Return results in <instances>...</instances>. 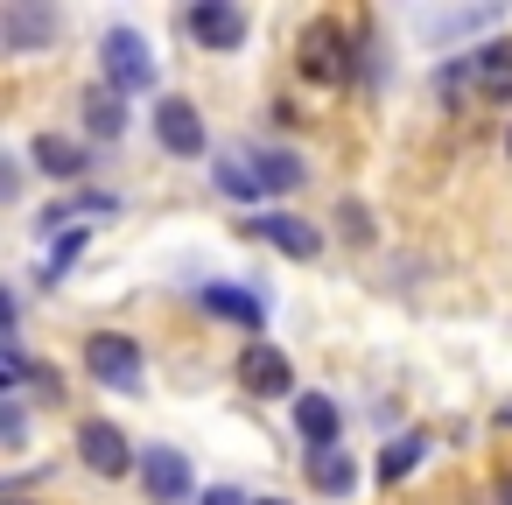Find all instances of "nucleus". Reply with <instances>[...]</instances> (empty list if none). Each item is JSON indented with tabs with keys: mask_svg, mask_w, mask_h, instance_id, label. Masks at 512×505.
I'll return each mask as SVG.
<instances>
[{
	"mask_svg": "<svg viewBox=\"0 0 512 505\" xmlns=\"http://www.w3.org/2000/svg\"><path fill=\"white\" fill-rule=\"evenodd\" d=\"M295 435H302L309 449H337V435H344L337 400H330V393H302V400H295Z\"/></svg>",
	"mask_w": 512,
	"mask_h": 505,
	"instance_id": "obj_13",
	"label": "nucleus"
},
{
	"mask_svg": "<svg viewBox=\"0 0 512 505\" xmlns=\"http://www.w3.org/2000/svg\"><path fill=\"white\" fill-rule=\"evenodd\" d=\"M85 134H92V141H120V134H127V99H120L106 78L85 92Z\"/></svg>",
	"mask_w": 512,
	"mask_h": 505,
	"instance_id": "obj_16",
	"label": "nucleus"
},
{
	"mask_svg": "<svg viewBox=\"0 0 512 505\" xmlns=\"http://www.w3.org/2000/svg\"><path fill=\"white\" fill-rule=\"evenodd\" d=\"M99 64H106V85L127 99V92H155V57H148V36L141 29H106L99 36Z\"/></svg>",
	"mask_w": 512,
	"mask_h": 505,
	"instance_id": "obj_4",
	"label": "nucleus"
},
{
	"mask_svg": "<svg viewBox=\"0 0 512 505\" xmlns=\"http://www.w3.org/2000/svg\"><path fill=\"white\" fill-rule=\"evenodd\" d=\"M15 190H22V162L0 155V197H15Z\"/></svg>",
	"mask_w": 512,
	"mask_h": 505,
	"instance_id": "obj_28",
	"label": "nucleus"
},
{
	"mask_svg": "<svg viewBox=\"0 0 512 505\" xmlns=\"http://www.w3.org/2000/svg\"><path fill=\"white\" fill-rule=\"evenodd\" d=\"M155 141H162L169 155H183V162H197V155L211 148V134H204V113H197L190 99H162V106H155Z\"/></svg>",
	"mask_w": 512,
	"mask_h": 505,
	"instance_id": "obj_8",
	"label": "nucleus"
},
{
	"mask_svg": "<svg viewBox=\"0 0 512 505\" xmlns=\"http://www.w3.org/2000/svg\"><path fill=\"white\" fill-rule=\"evenodd\" d=\"M463 92H477V64H470V57H449V64L435 71V99L456 113V106H463Z\"/></svg>",
	"mask_w": 512,
	"mask_h": 505,
	"instance_id": "obj_22",
	"label": "nucleus"
},
{
	"mask_svg": "<svg viewBox=\"0 0 512 505\" xmlns=\"http://www.w3.org/2000/svg\"><path fill=\"white\" fill-rule=\"evenodd\" d=\"M43 43H57V15L50 8H29V0L0 8V50H8V57H29Z\"/></svg>",
	"mask_w": 512,
	"mask_h": 505,
	"instance_id": "obj_10",
	"label": "nucleus"
},
{
	"mask_svg": "<svg viewBox=\"0 0 512 505\" xmlns=\"http://www.w3.org/2000/svg\"><path fill=\"white\" fill-rule=\"evenodd\" d=\"M29 162H36L50 183H78V176L92 169L85 141H71V134H36V141H29Z\"/></svg>",
	"mask_w": 512,
	"mask_h": 505,
	"instance_id": "obj_11",
	"label": "nucleus"
},
{
	"mask_svg": "<svg viewBox=\"0 0 512 505\" xmlns=\"http://www.w3.org/2000/svg\"><path fill=\"white\" fill-rule=\"evenodd\" d=\"M113 211H120V197H106V190H78V197H64V204H50V211H43L36 225H43V232H57V225L71 232L78 218H113Z\"/></svg>",
	"mask_w": 512,
	"mask_h": 505,
	"instance_id": "obj_19",
	"label": "nucleus"
},
{
	"mask_svg": "<svg viewBox=\"0 0 512 505\" xmlns=\"http://www.w3.org/2000/svg\"><path fill=\"white\" fill-rule=\"evenodd\" d=\"M141 484H148L155 505H183L190 498V456L169 449V442H148L141 449Z\"/></svg>",
	"mask_w": 512,
	"mask_h": 505,
	"instance_id": "obj_9",
	"label": "nucleus"
},
{
	"mask_svg": "<svg viewBox=\"0 0 512 505\" xmlns=\"http://www.w3.org/2000/svg\"><path fill=\"white\" fill-rule=\"evenodd\" d=\"M29 386H36V400H50V407L64 400V372H57V365H36V372H29Z\"/></svg>",
	"mask_w": 512,
	"mask_h": 505,
	"instance_id": "obj_26",
	"label": "nucleus"
},
{
	"mask_svg": "<svg viewBox=\"0 0 512 505\" xmlns=\"http://www.w3.org/2000/svg\"><path fill=\"white\" fill-rule=\"evenodd\" d=\"M71 449H78V463H85L92 477H127V470H141V449H134L106 414H85L78 435H71Z\"/></svg>",
	"mask_w": 512,
	"mask_h": 505,
	"instance_id": "obj_5",
	"label": "nucleus"
},
{
	"mask_svg": "<svg viewBox=\"0 0 512 505\" xmlns=\"http://www.w3.org/2000/svg\"><path fill=\"white\" fill-rule=\"evenodd\" d=\"M197 505H260V498H246V491H239V484H211V491H204V498H197Z\"/></svg>",
	"mask_w": 512,
	"mask_h": 505,
	"instance_id": "obj_27",
	"label": "nucleus"
},
{
	"mask_svg": "<svg viewBox=\"0 0 512 505\" xmlns=\"http://www.w3.org/2000/svg\"><path fill=\"white\" fill-rule=\"evenodd\" d=\"M0 442H8V456L29 442V414H22V400L8 393V400H0Z\"/></svg>",
	"mask_w": 512,
	"mask_h": 505,
	"instance_id": "obj_24",
	"label": "nucleus"
},
{
	"mask_svg": "<svg viewBox=\"0 0 512 505\" xmlns=\"http://www.w3.org/2000/svg\"><path fill=\"white\" fill-rule=\"evenodd\" d=\"M211 183H218L225 197H239V204H253V197H267V190H260V169H253V162H232V155H218V169H211Z\"/></svg>",
	"mask_w": 512,
	"mask_h": 505,
	"instance_id": "obj_21",
	"label": "nucleus"
},
{
	"mask_svg": "<svg viewBox=\"0 0 512 505\" xmlns=\"http://www.w3.org/2000/svg\"><path fill=\"white\" fill-rule=\"evenodd\" d=\"M302 470H309V484H316L323 498H351V491H358V463H351L344 442H337V449H309Z\"/></svg>",
	"mask_w": 512,
	"mask_h": 505,
	"instance_id": "obj_14",
	"label": "nucleus"
},
{
	"mask_svg": "<svg viewBox=\"0 0 512 505\" xmlns=\"http://www.w3.org/2000/svg\"><path fill=\"white\" fill-rule=\"evenodd\" d=\"M428 449H435V442H428L421 428H407V435H393V442L379 449V484H386V491H393V484H407V477L421 470V456H428Z\"/></svg>",
	"mask_w": 512,
	"mask_h": 505,
	"instance_id": "obj_17",
	"label": "nucleus"
},
{
	"mask_svg": "<svg viewBox=\"0 0 512 505\" xmlns=\"http://www.w3.org/2000/svg\"><path fill=\"white\" fill-rule=\"evenodd\" d=\"M204 309H211V316H225V323H239L246 337H260V330H267L260 295H246V288H204Z\"/></svg>",
	"mask_w": 512,
	"mask_h": 505,
	"instance_id": "obj_18",
	"label": "nucleus"
},
{
	"mask_svg": "<svg viewBox=\"0 0 512 505\" xmlns=\"http://www.w3.org/2000/svg\"><path fill=\"white\" fill-rule=\"evenodd\" d=\"M85 372L106 386V393H141L148 365H141V344L127 330H92L85 337Z\"/></svg>",
	"mask_w": 512,
	"mask_h": 505,
	"instance_id": "obj_2",
	"label": "nucleus"
},
{
	"mask_svg": "<svg viewBox=\"0 0 512 505\" xmlns=\"http://www.w3.org/2000/svg\"><path fill=\"white\" fill-rule=\"evenodd\" d=\"M8 505H29V498H8Z\"/></svg>",
	"mask_w": 512,
	"mask_h": 505,
	"instance_id": "obj_32",
	"label": "nucleus"
},
{
	"mask_svg": "<svg viewBox=\"0 0 512 505\" xmlns=\"http://www.w3.org/2000/svg\"><path fill=\"white\" fill-rule=\"evenodd\" d=\"M253 169H260V190H267V197H281V190H302V183H309L302 155H288V148H260V155H253Z\"/></svg>",
	"mask_w": 512,
	"mask_h": 505,
	"instance_id": "obj_20",
	"label": "nucleus"
},
{
	"mask_svg": "<svg viewBox=\"0 0 512 505\" xmlns=\"http://www.w3.org/2000/svg\"><path fill=\"white\" fill-rule=\"evenodd\" d=\"M260 505H288V498H260Z\"/></svg>",
	"mask_w": 512,
	"mask_h": 505,
	"instance_id": "obj_31",
	"label": "nucleus"
},
{
	"mask_svg": "<svg viewBox=\"0 0 512 505\" xmlns=\"http://www.w3.org/2000/svg\"><path fill=\"white\" fill-rule=\"evenodd\" d=\"M498 22H505V8H456V15H421V36L428 43H463V36L498 29Z\"/></svg>",
	"mask_w": 512,
	"mask_h": 505,
	"instance_id": "obj_15",
	"label": "nucleus"
},
{
	"mask_svg": "<svg viewBox=\"0 0 512 505\" xmlns=\"http://www.w3.org/2000/svg\"><path fill=\"white\" fill-rule=\"evenodd\" d=\"M337 218H344V239H351V246H372V211H365V204H344Z\"/></svg>",
	"mask_w": 512,
	"mask_h": 505,
	"instance_id": "obj_25",
	"label": "nucleus"
},
{
	"mask_svg": "<svg viewBox=\"0 0 512 505\" xmlns=\"http://www.w3.org/2000/svg\"><path fill=\"white\" fill-rule=\"evenodd\" d=\"M498 428H512V407H498Z\"/></svg>",
	"mask_w": 512,
	"mask_h": 505,
	"instance_id": "obj_30",
	"label": "nucleus"
},
{
	"mask_svg": "<svg viewBox=\"0 0 512 505\" xmlns=\"http://www.w3.org/2000/svg\"><path fill=\"white\" fill-rule=\"evenodd\" d=\"M78 253H85V225H71V232H64V239H57V246L43 253V281L57 288V281L71 274V260H78Z\"/></svg>",
	"mask_w": 512,
	"mask_h": 505,
	"instance_id": "obj_23",
	"label": "nucleus"
},
{
	"mask_svg": "<svg viewBox=\"0 0 512 505\" xmlns=\"http://www.w3.org/2000/svg\"><path fill=\"white\" fill-rule=\"evenodd\" d=\"M491 498H498V505H512V463H498V477H491Z\"/></svg>",
	"mask_w": 512,
	"mask_h": 505,
	"instance_id": "obj_29",
	"label": "nucleus"
},
{
	"mask_svg": "<svg viewBox=\"0 0 512 505\" xmlns=\"http://www.w3.org/2000/svg\"><path fill=\"white\" fill-rule=\"evenodd\" d=\"M246 232H253V239H267L281 260H323V232H316L309 218H295V211H260Z\"/></svg>",
	"mask_w": 512,
	"mask_h": 505,
	"instance_id": "obj_7",
	"label": "nucleus"
},
{
	"mask_svg": "<svg viewBox=\"0 0 512 505\" xmlns=\"http://www.w3.org/2000/svg\"><path fill=\"white\" fill-rule=\"evenodd\" d=\"M232 379H239V393H253V400H281V393L302 400V393H295V365H288V351L267 344V337H246V344H239Z\"/></svg>",
	"mask_w": 512,
	"mask_h": 505,
	"instance_id": "obj_3",
	"label": "nucleus"
},
{
	"mask_svg": "<svg viewBox=\"0 0 512 505\" xmlns=\"http://www.w3.org/2000/svg\"><path fill=\"white\" fill-rule=\"evenodd\" d=\"M470 64H477V99L484 106H512V36L470 50Z\"/></svg>",
	"mask_w": 512,
	"mask_h": 505,
	"instance_id": "obj_12",
	"label": "nucleus"
},
{
	"mask_svg": "<svg viewBox=\"0 0 512 505\" xmlns=\"http://www.w3.org/2000/svg\"><path fill=\"white\" fill-rule=\"evenodd\" d=\"M183 29H190V43H197V50L225 57V50H239V43H246V8H232V0H190Z\"/></svg>",
	"mask_w": 512,
	"mask_h": 505,
	"instance_id": "obj_6",
	"label": "nucleus"
},
{
	"mask_svg": "<svg viewBox=\"0 0 512 505\" xmlns=\"http://www.w3.org/2000/svg\"><path fill=\"white\" fill-rule=\"evenodd\" d=\"M358 57H365V43H358L337 15H316V22H302V36H295V71H302L309 85H351Z\"/></svg>",
	"mask_w": 512,
	"mask_h": 505,
	"instance_id": "obj_1",
	"label": "nucleus"
}]
</instances>
